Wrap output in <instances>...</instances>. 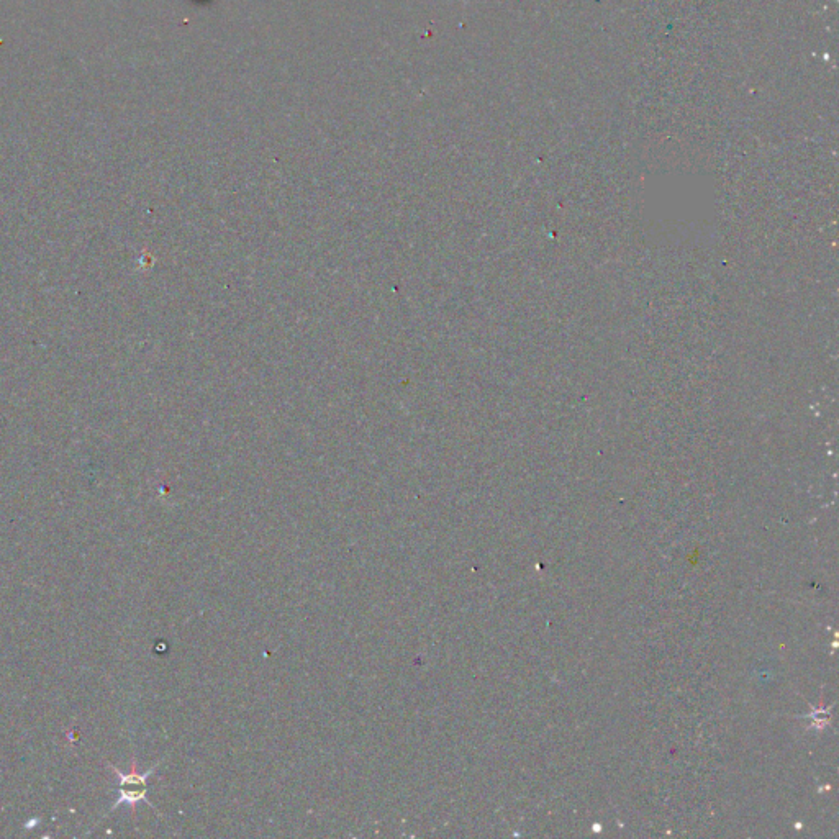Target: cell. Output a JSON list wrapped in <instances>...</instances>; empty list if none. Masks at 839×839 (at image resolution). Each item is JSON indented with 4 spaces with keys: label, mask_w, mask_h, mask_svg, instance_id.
Instances as JSON below:
<instances>
[{
    "label": "cell",
    "mask_w": 839,
    "mask_h": 839,
    "mask_svg": "<svg viewBox=\"0 0 839 839\" xmlns=\"http://www.w3.org/2000/svg\"><path fill=\"white\" fill-rule=\"evenodd\" d=\"M159 764H161V761L155 764V766L150 767L146 772H138L137 761L133 759L132 771L128 772V774H123L118 767L110 766V769L117 776L118 790H120V795H118V800L114 803V807H112V812H114L115 808L120 807V805H130L133 813H135L137 812V805L140 802L148 803L151 808H155V805L148 800V779L153 776V772L158 769Z\"/></svg>",
    "instance_id": "obj_1"
}]
</instances>
